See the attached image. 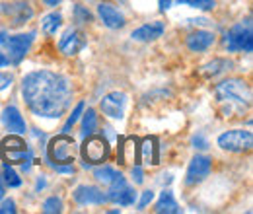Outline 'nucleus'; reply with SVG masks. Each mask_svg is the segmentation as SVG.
<instances>
[{"instance_id": "obj_1", "label": "nucleus", "mask_w": 253, "mask_h": 214, "mask_svg": "<svg viewBox=\"0 0 253 214\" xmlns=\"http://www.w3.org/2000/svg\"><path fill=\"white\" fill-rule=\"evenodd\" d=\"M22 93L37 117L59 119L70 105V84L63 74L51 70H35L24 76Z\"/></svg>"}, {"instance_id": "obj_2", "label": "nucleus", "mask_w": 253, "mask_h": 214, "mask_svg": "<svg viewBox=\"0 0 253 214\" xmlns=\"http://www.w3.org/2000/svg\"><path fill=\"white\" fill-rule=\"evenodd\" d=\"M216 97L224 105V111L228 115L242 113L252 103V88L246 80L230 78V80H224L216 86Z\"/></svg>"}, {"instance_id": "obj_3", "label": "nucleus", "mask_w": 253, "mask_h": 214, "mask_svg": "<svg viewBox=\"0 0 253 214\" xmlns=\"http://www.w3.org/2000/svg\"><path fill=\"white\" fill-rule=\"evenodd\" d=\"M0 156L6 164H20L22 171H30L33 162V154L26 148V142L20 136H8L0 144Z\"/></svg>"}, {"instance_id": "obj_4", "label": "nucleus", "mask_w": 253, "mask_h": 214, "mask_svg": "<svg viewBox=\"0 0 253 214\" xmlns=\"http://www.w3.org/2000/svg\"><path fill=\"white\" fill-rule=\"evenodd\" d=\"M224 47L228 49V53H236V51H244V53H252L253 51V33H252V22L248 20L246 24H238L226 33L224 37Z\"/></svg>"}, {"instance_id": "obj_5", "label": "nucleus", "mask_w": 253, "mask_h": 214, "mask_svg": "<svg viewBox=\"0 0 253 214\" xmlns=\"http://www.w3.org/2000/svg\"><path fill=\"white\" fill-rule=\"evenodd\" d=\"M82 158L88 164H103L109 158V142L103 136H97L94 132L88 134V136H84Z\"/></svg>"}, {"instance_id": "obj_6", "label": "nucleus", "mask_w": 253, "mask_h": 214, "mask_svg": "<svg viewBox=\"0 0 253 214\" xmlns=\"http://www.w3.org/2000/svg\"><path fill=\"white\" fill-rule=\"evenodd\" d=\"M49 162L51 164H72L74 162V140L63 132L59 136H55L51 142H49Z\"/></svg>"}, {"instance_id": "obj_7", "label": "nucleus", "mask_w": 253, "mask_h": 214, "mask_svg": "<svg viewBox=\"0 0 253 214\" xmlns=\"http://www.w3.org/2000/svg\"><path fill=\"white\" fill-rule=\"evenodd\" d=\"M253 144V134L250 130H228L218 136V146L228 152H244Z\"/></svg>"}, {"instance_id": "obj_8", "label": "nucleus", "mask_w": 253, "mask_h": 214, "mask_svg": "<svg viewBox=\"0 0 253 214\" xmlns=\"http://www.w3.org/2000/svg\"><path fill=\"white\" fill-rule=\"evenodd\" d=\"M107 201H113V203H117V205H121V207H130V205H134L136 193H134V189H130V187L126 185L123 173H121L119 177H115V179L109 183Z\"/></svg>"}, {"instance_id": "obj_9", "label": "nucleus", "mask_w": 253, "mask_h": 214, "mask_svg": "<svg viewBox=\"0 0 253 214\" xmlns=\"http://www.w3.org/2000/svg\"><path fill=\"white\" fill-rule=\"evenodd\" d=\"M2 14L10 20L12 28H18V26H24L28 20H32L33 10L28 2H4Z\"/></svg>"}, {"instance_id": "obj_10", "label": "nucleus", "mask_w": 253, "mask_h": 214, "mask_svg": "<svg viewBox=\"0 0 253 214\" xmlns=\"http://www.w3.org/2000/svg\"><path fill=\"white\" fill-rule=\"evenodd\" d=\"M33 43V33L28 35H14L6 41V49H8V61H12L14 64H20L24 61V57L28 55L30 47Z\"/></svg>"}, {"instance_id": "obj_11", "label": "nucleus", "mask_w": 253, "mask_h": 214, "mask_svg": "<svg viewBox=\"0 0 253 214\" xmlns=\"http://www.w3.org/2000/svg\"><path fill=\"white\" fill-rule=\"evenodd\" d=\"M211 168H212L211 158H207V156H195V158L191 160L189 168H187V177H185V183H187V185L201 183L205 177H209Z\"/></svg>"}, {"instance_id": "obj_12", "label": "nucleus", "mask_w": 253, "mask_h": 214, "mask_svg": "<svg viewBox=\"0 0 253 214\" xmlns=\"http://www.w3.org/2000/svg\"><path fill=\"white\" fill-rule=\"evenodd\" d=\"M126 105V95L123 92H111L101 99V111L111 119H123Z\"/></svg>"}, {"instance_id": "obj_13", "label": "nucleus", "mask_w": 253, "mask_h": 214, "mask_svg": "<svg viewBox=\"0 0 253 214\" xmlns=\"http://www.w3.org/2000/svg\"><path fill=\"white\" fill-rule=\"evenodd\" d=\"M74 201L78 205H103L107 201V195L94 185H80L74 191Z\"/></svg>"}, {"instance_id": "obj_14", "label": "nucleus", "mask_w": 253, "mask_h": 214, "mask_svg": "<svg viewBox=\"0 0 253 214\" xmlns=\"http://www.w3.org/2000/svg\"><path fill=\"white\" fill-rule=\"evenodd\" d=\"M97 14H99L101 22H103L109 30H119V28L125 26V16H123L113 4H109V2H101V4L97 6Z\"/></svg>"}, {"instance_id": "obj_15", "label": "nucleus", "mask_w": 253, "mask_h": 214, "mask_svg": "<svg viewBox=\"0 0 253 214\" xmlns=\"http://www.w3.org/2000/svg\"><path fill=\"white\" fill-rule=\"evenodd\" d=\"M84 45H86L84 35H82L78 30H68L63 37H61V41H59L61 51H63L64 55H68V57L76 55V53H78V51H80Z\"/></svg>"}, {"instance_id": "obj_16", "label": "nucleus", "mask_w": 253, "mask_h": 214, "mask_svg": "<svg viewBox=\"0 0 253 214\" xmlns=\"http://www.w3.org/2000/svg\"><path fill=\"white\" fill-rule=\"evenodd\" d=\"M2 123L6 125L8 130H12L16 134H24L26 132V121H24L22 113L14 105H10V107H6L2 111Z\"/></svg>"}, {"instance_id": "obj_17", "label": "nucleus", "mask_w": 253, "mask_h": 214, "mask_svg": "<svg viewBox=\"0 0 253 214\" xmlns=\"http://www.w3.org/2000/svg\"><path fill=\"white\" fill-rule=\"evenodd\" d=\"M164 30H166V26L162 22H152V24H146V26H140L138 30H134L130 37L134 41H154L164 35Z\"/></svg>"}, {"instance_id": "obj_18", "label": "nucleus", "mask_w": 253, "mask_h": 214, "mask_svg": "<svg viewBox=\"0 0 253 214\" xmlns=\"http://www.w3.org/2000/svg\"><path fill=\"white\" fill-rule=\"evenodd\" d=\"M212 43H214V33H211V31H195L187 37V47L195 53L207 51Z\"/></svg>"}, {"instance_id": "obj_19", "label": "nucleus", "mask_w": 253, "mask_h": 214, "mask_svg": "<svg viewBox=\"0 0 253 214\" xmlns=\"http://www.w3.org/2000/svg\"><path fill=\"white\" fill-rule=\"evenodd\" d=\"M138 140L136 138H123L121 140V148H119V160L121 164H130V162H138Z\"/></svg>"}, {"instance_id": "obj_20", "label": "nucleus", "mask_w": 253, "mask_h": 214, "mask_svg": "<svg viewBox=\"0 0 253 214\" xmlns=\"http://www.w3.org/2000/svg\"><path fill=\"white\" fill-rule=\"evenodd\" d=\"M156 213L160 214H177L181 213V209H179V205H177V201L173 199V195H171V191H164L162 195H160L158 203H156Z\"/></svg>"}, {"instance_id": "obj_21", "label": "nucleus", "mask_w": 253, "mask_h": 214, "mask_svg": "<svg viewBox=\"0 0 253 214\" xmlns=\"http://www.w3.org/2000/svg\"><path fill=\"white\" fill-rule=\"evenodd\" d=\"M140 148H142V158H144L146 164H152V166L158 164V142H156L154 136L146 138Z\"/></svg>"}, {"instance_id": "obj_22", "label": "nucleus", "mask_w": 253, "mask_h": 214, "mask_svg": "<svg viewBox=\"0 0 253 214\" xmlns=\"http://www.w3.org/2000/svg\"><path fill=\"white\" fill-rule=\"evenodd\" d=\"M121 173L115 170V168H111V166H103V168H97L94 171V177L99 181V183H105L109 185L115 177H119Z\"/></svg>"}, {"instance_id": "obj_23", "label": "nucleus", "mask_w": 253, "mask_h": 214, "mask_svg": "<svg viewBox=\"0 0 253 214\" xmlns=\"http://www.w3.org/2000/svg\"><path fill=\"white\" fill-rule=\"evenodd\" d=\"M61 24H63V18H61V14H57V12H53V14H49V16H45L43 18V31L45 33H49V35H53V33H57V30L61 28Z\"/></svg>"}, {"instance_id": "obj_24", "label": "nucleus", "mask_w": 253, "mask_h": 214, "mask_svg": "<svg viewBox=\"0 0 253 214\" xmlns=\"http://www.w3.org/2000/svg\"><path fill=\"white\" fill-rule=\"evenodd\" d=\"M97 127V115H95L94 109H88L84 113V119H82V136H88L92 134Z\"/></svg>"}, {"instance_id": "obj_25", "label": "nucleus", "mask_w": 253, "mask_h": 214, "mask_svg": "<svg viewBox=\"0 0 253 214\" xmlns=\"http://www.w3.org/2000/svg\"><path fill=\"white\" fill-rule=\"evenodd\" d=\"M2 175H4L6 185H10V187H20V185H22L20 175L12 170V166H10V164H4V166H2Z\"/></svg>"}, {"instance_id": "obj_26", "label": "nucleus", "mask_w": 253, "mask_h": 214, "mask_svg": "<svg viewBox=\"0 0 253 214\" xmlns=\"http://www.w3.org/2000/svg\"><path fill=\"white\" fill-rule=\"evenodd\" d=\"M63 211V201L59 197H49L45 203H43V213L47 214H55Z\"/></svg>"}, {"instance_id": "obj_27", "label": "nucleus", "mask_w": 253, "mask_h": 214, "mask_svg": "<svg viewBox=\"0 0 253 214\" xmlns=\"http://www.w3.org/2000/svg\"><path fill=\"white\" fill-rule=\"evenodd\" d=\"M82 111H84V101H80L76 107H74V111L68 115V121L64 123V127H63V132H68L70 128H72V125L80 119V115H82Z\"/></svg>"}, {"instance_id": "obj_28", "label": "nucleus", "mask_w": 253, "mask_h": 214, "mask_svg": "<svg viewBox=\"0 0 253 214\" xmlns=\"http://www.w3.org/2000/svg\"><path fill=\"white\" fill-rule=\"evenodd\" d=\"M228 66H232L228 61H214V62H211V64L205 66V74H209V76H211V74H212V76H214V74H220V72H224Z\"/></svg>"}, {"instance_id": "obj_29", "label": "nucleus", "mask_w": 253, "mask_h": 214, "mask_svg": "<svg viewBox=\"0 0 253 214\" xmlns=\"http://www.w3.org/2000/svg\"><path fill=\"white\" fill-rule=\"evenodd\" d=\"M181 4H187L191 8H201V10H212L214 8V0H177Z\"/></svg>"}, {"instance_id": "obj_30", "label": "nucleus", "mask_w": 253, "mask_h": 214, "mask_svg": "<svg viewBox=\"0 0 253 214\" xmlns=\"http://www.w3.org/2000/svg\"><path fill=\"white\" fill-rule=\"evenodd\" d=\"M74 18L78 24H90L92 22V14L82 6H74Z\"/></svg>"}, {"instance_id": "obj_31", "label": "nucleus", "mask_w": 253, "mask_h": 214, "mask_svg": "<svg viewBox=\"0 0 253 214\" xmlns=\"http://www.w3.org/2000/svg\"><path fill=\"white\" fill-rule=\"evenodd\" d=\"M152 199H154V191H150V189L144 191L142 197H140V201H138V211H144V209L152 203Z\"/></svg>"}, {"instance_id": "obj_32", "label": "nucleus", "mask_w": 253, "mask_h": 214, "mask_svg": "<svg viewBox=\"0 0 253 214\" xmlns=\"http://www.w3.org/2000/svg\"><path fill=\"white\" fill-rule=\"evenodd\" d=\"M191 142H193V146L199 148V150H207V148H209V142L205 140L203 134H195V136L191 138Z\"/></svg>"}, {"instance_id": "obj_33", "label": "nucleus", "mask_w": 253, "mask_h": 214, "mask_svg": "<svg viewBox=\"0 0 253 214\" xmlns=\"http://www.w3.org/2000/svg\"><path fill=\"white\" fill-rule=\"evenodd\" d=\"M130 175H132V181L138 185V183H142L144 181V173H142V170L138 168V166H134L132 168V171H130Z\"/></svg>"}, {"instance_id": "obj_34", "label": "nucleus", "mask_w": 253, "mask_h": 214, "mask_svg": "<svg viewBox=\"0 0 253 214\" xmlns=\"http://www.w3.org/2000/svg\"><path fill=\"white\" fill-rule=\"evenodd\" d=\"M14 214L16 213V205H14V201H10V199H8V201H4V205H2V207H0V214Z\"/></svg>"}, {"instance_id": "obj_35", "label": "nucleus", "mask_w": 253, "mask_h": 214, "mask_svg": "<svg viewBox=\"0 0 253 214\" xmlns=\"http://www.w3.org/2000/svg\"><path fill=\"white\" fill-rule=\"evenodd\" d=\"M10 84H12V76H10V74L0 72V92H2V90H6V88H10Z\"/></svg>"}, {"instance_id": "obj_36", "label": "nucleus", "mask_w": 253, "mask_h": 214, "mask_svg": "<svg viewBox=\"0 0 253 214\" xmlns=\"http://www.w3.org/2000/svg\"><path fill=\"white\" fill-rule=\"evenodd\" d=\"M169 6H171V0H160V10L162 12H166Z\"/></svg>"}, {"instance_id": "obj_37", "label": "nucleus", "mask_w": 253, "mask_h": 214, "mask_svg": "<svg viewBox=\"0 0 253 214\" xmlns=\"http://www.w3.org/2000/svg\"><path fill=\"white\" fill-rule=\"evenodd\" d=\"M6 41H8V33L6 31H0V49L6 45Z\"/></svg>"}, {"instance_id": "obj_38", "label": "nucleus", "mask_w": 253, "mask_h": 214, "mask_svg": "<svg viewBox=\"0 0 253 214\" xmlns=\"http://www.w3.org/2000/svg\"><path fill=\"white\" fill-rule=\"evenodd\" d=\"M43 2H45L47 6H57V4H61L63 0H43Z\"/></svg>"}, {"instance_id": "obj_39", "label": "nucleus", "mask_w": 253, "mask_h": 214, "mask_svg": "<svg viewBox=\"0 0 253 214\" xmlns=\"http://www.w3.org/2000/svg\"><path fill=\"white\" fill-rule=\"evenodd\" d=\"M8 57H4V55H2V53H0V66H6V64H8Z\"/></svg>"}, {"instance_id": "obj_40", "label": "nucleus", "mask_w": 253, "mask_h": 214, "mask_svg": "<svg viewBox=\"0 0 253 214\" xmlns=\"http://www.w3.org/2000/svg\"><path fill=\"white\" fill-rule=\"evenodd\" d=\"M4 193H6V191H4V185H2V177H0V201L4 199Z\"/></svg>"}, {"instance_id": "obj_41", "label": "nucleus", "mask_w": 253, "mask_h": 214, "mask_svg": "<svg viewBox=\"0 0 253 214\" xmlns=\"http://www.w3.org/2000/svg\"><path fill=\"white\" fill-rule=\"evenodd\" d=\"M43 187H45V179H39L37 181V189H43Z\"/></svg>"}]
</instances>
